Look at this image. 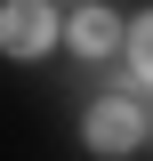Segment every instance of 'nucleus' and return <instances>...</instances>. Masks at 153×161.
Masks as SVG:
<instances>
[{"instance_id":"obj_3","label":"nucleus","mask_w":153,"mask_h":161,"mask_svg":"<svg viewBox=\"0 0 153 161\" xmlns=\"http://www.w3.org/2000/svg\"><path fill=\"white\" fill-rule=\"evenodd\" d=\"M113 40H121L113 8H81V16H73V48H81V57H113Z\"/></svg>"},{"instance_id":"obj_2","label":"nucleus","mask_w":153,"mask_h":161,"mask_svg":"<svg viewBox=\"0 0 153 161\" xmlns=\"http://www.w3.org/2000/svg\"><path fill=\"white\" fill-rule=\"evenodd\" d=\"M145 137V113H137L129 97H105V105H89V153H129V145Z\"/></svg>"},{"instance_id":"obj_5","label":"nucleus","mask_w":153,"mask_h":161,"mask_svg":"<svg viewBox=\"0 0 153 161\" xmlns=\"http://www.w3.org/2000/svg\"><path fill=\"white\" fill-rule=\"evenodd\" d=\"M145 137H153V113H145Z\"/></svg>"},{"instance_id":"obj_1","label":"nucleus","mask_w":153,"mask_h":161,"mask_svg":"<svg viewBox=\"0 0 153 161\" xmlns=\"http://www.w3.org/2000/svg\"><path fill=\"white\" fill-rule=\"evenodd\" d=\"M48 40H57L48 0H8V8H0V48H8V57H40Z\"/></svg>"},{"instance_id":"obj_4","label":"nucleus","mask_w":153,"mask_h":161,"mask_svg":"<svg viewBox=\"0 0 153 161\" xmlns=\"http://www.w3.org/2000/svg\"><path fill=\"white\" fill-rule=\"evenodd\" d=\"M129 64L153 80V16H137V24H129Z\"/></svg>"}]
</instances>
